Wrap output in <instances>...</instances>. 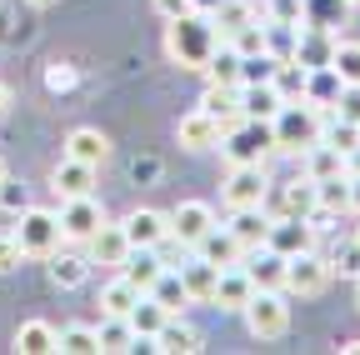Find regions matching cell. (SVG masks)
I'll list each match as a JSON object with an SVG mask.
<instances>
[{
	"instance_id": "3957f363",
	"label": "cell",
	"mask_w": 360,
	"mask_h": 355,
	"mask_svg": "<svg viewBox=\"0 0 360 355\" xmlns=\"http://www.w3.org/2000/svg\"><path fill=\"white\" fill-rule=\"evenodd\" d=\"M276 150V125L270 120H240V125H231L220 136V155L231 160V165H265V155Z\"/></svg>"
},
{
	"instance_id": "5b68a950",
	"label": "cell",
	"mask_w": 360,
	"mask_h": 355,
	"mask_svg": "<svg viewBox=\"0 0 360 355\" xmlns=\"http://www.w3.org/2000/svg\"><path fill=\"white\" fill-rule=\"evenodd\" d=\"M245 325H250V335H260V340H276V335H285V325H290V305L281 300V290H255L250 300H245Z\"/></svg>"
},
{
	"instance_id": "4dcf8cb0",
	"label": "cell",
	"mask_w": 360,
	"mask_h": 355,
	"mask_svg": "<svg viewBox=\"0 0 360 355\" xmlns=\"http://www.w3.org/2000/svg\"><path fill=\"white\" fill-rule=\"evenodd\" d=\"M315 195H321V205H315V210H330V215L350 210V175H330V181H315Z\"/></svg>"
},
{
	"instance_id": "f6af8a7d",
	"label": "cell",
	"mask_w": 360,
	"mask_h": 355,
	"mask_svg": "<svg viewBox=\"0 0 360 355\" xmlns=\"http://www.w3.org/2000/svg\"><path fill=\"white\" fill-rule=\"evenodd\" d=\"M0 205H6V210H15V215H20V210H25V186H15V181H11V175H6V186H0Z\"/></svg>"
},
{
	"instance_id": "277c9868",
	"label": "cell",
	"mask_w": 360,
	"mask_h": 355,
	"mask_svg": "<svg viewBox=\"0 0 360 355\" xmlns=\"http://www.w3.org/2000/svg\"><path fill=\"white\" fill-rule=\"evenodd\" d=\"M11 235L20 240L25 255H56V245L65 240L60 215H56V210H40V205H25V210H20V220H15Z\"/></svg>"
},
{
	"instance_id": "1f68e13d",
	"label": "cell",
	"mask_w": 360,
	"mask_h": 355,
	"mask_svg": "<svg viewBox=\"0 0 360 355\" xmlns=\"http://www.w3.org/2000/svg\"><path fill=\"white\" fill-rule=\"evenodd\" d=\"M85 276H90V260H80V255H56V260H51V280H56L60 290H80Z\"/></svg>"
},
{
	"instance_id": "9f6ffc18",
	"label": "cell",
	"mask_w": 360,
	"mask_h": 355,
	"mask_svg": "<svg viewBox=\"0 0 360 355\" xmlns=\"http://www.w3.org/2000/svg\"><path fill=\"white\" fill-rule=\"evenodd\" d=\"M350 6H355V0H350Z\"/></svg>"
},
{
	"instance_id": "681fc988",
	"label": "cell",
	"mask_w": 360,
	"mask_h": 355,
	"mask_svg": "<svg viewBox=\"0 0 360 355\" xmlns=\"http://www.w3.org/2000/svg\"><path fill=\"white\" fill-rule=\"evenodd\" d=\"M350 210L360 215V175H350Z\"/></svg>"
},
{
	"instance_id": "9c48e42d",
	"label": "cell",
	"mask_w": 360,
	"mask_h": 355,
	"mask_svg": "<svg viewBox=\"0 0 360 355\" xmlns=\"http://www.w3.org/2000/svg\"><path fill=\"white\" fill-rule=\"evenodd\" d=\"M101 226H105V210H101L96 195H70V200L60 205V231H65V240H90Z\"/></svg>"
},
{
	"instance_id": "44dd1931",
	"label": "cell",
	"mask_w": 360,
	"mask_h": 355,
	"mask_svg": "<svg viewBox=\"0 0 360 355\" xmlns=\"http://www.w3.org/2000/svg\"><path fill=\"white\" fill-rule=\"evenodd\" d=\"M150 350H160V355H195V350H200V330L170 316V321L160 325V335L150 340Z\"/></svg>"
},
{
	"instance_id": "e0dca14e",
	"label": "cell",
	"mask_w": 360,
	"mask_h": 355,
	"mask_svg": "<svg viewBox=\"0 0 360 355\" xmlns=\"http://www.w3.org/2000/svg\"><path fill=\"white\" fill-rule=\"evenodd\" d=\"M200 105L225 125V130H231V125H240L245 120V105H240V85H205V96H200Z\"/></svg>"
},
{
	"instance_id": "cb8c5ba5",
	"label": "cell",
	"mask_w": 360,
	"mask_h": 355,
	"mask_svg": "<svg viewBox=\"0 0 360 355\" xmlns=\"http://www.w3.org/2000/svg\"><path fill=\"white\" fill-rule=\"evenodd\" d=\"M240 105L250 120H276L281 115V91H276V80H265V85H240Z\"/></svg>"
},
{
	"instance_id": "2e32d148",
	"label": "cell",
	"mask_w": 360,
	"mask_h": 355,
	"mask_svg": "<svg viewBox=\"0 0 360 355\" xmlns=\"http://www.w3.org/2000/svg\"><path fill=\"white\" fill-rule=\"evenodd\" d=\"M250 295H255V280L245 276V265H225L220 280H215L210 305H220V310H245V300H250Z\"/></svg>"
},
{
	"instance_id": "ac0fdd59",
	"label": "cell",
	"mask_w": 360,
	"mask_h": 355,
	"mask_svg": "<svg viewBox=\"0 0 360 355\" xmlns=\"http://www.w3.org/2000/svg\"><path fill=\"white\" fill-rule=\"evenodd\" d=\"M245 276L255 280V290H281L285 285V255L281 250H270V245H260V255L250 260V250H245Z\"/></svg>"
},
{
	"instance_id": "f35d334b",
	"label": "cell",
	"mask_w": 360,
	"mask_h": 355,
	"mask_svg": "<svg viewBox=\"0 0 360 355\" xmlns=\"http://www.w3.org/2000/svg\"><path fill=\"white\" fill-rule=\"evenodd\" d=\"M60 350H70V355H96V350H101V330H96V325H65V330H60Z\"/></svg>"
},
{
	"instance_id": "d4e9b609",
	"label": "cell",
	"mask_w": 360,
	"mask_h": 355,
	"mask_svg": "<svg viewBox=\"0 0 360 355\" xmlns=\"http://www.w3.org/2000/svg\"><path fill=\"white\" fill-rule=\"evenodd\" d=\"M180 280H186L191 300H205V305H210L215 280H220V265H210L205 255H195V260H186V265H180Z\"/></svg>"
},
{
	"instance_id": "f5cc1de1",
	"label": "cell",
	"mask_w": 360,
	"mask_h": 355,
	"mask_svg": "<svg viewBox=\"0 0 360 355\" xmlns=\"http://www.w3.org/2000/svg\"><path fill=\"white\" fill-rule=\"evenodd\" d=\"M6 175H11V170H6V160H0V186H6Z\"/></svg>"
},
{
	"instance_id": "7c38bea8",
	"label": "cell",
	"mask_w": 360,
	"mask_h": 355,
	"mask_svg": "<svg viewBox=\"0 0 360 355\" xmlns=\"http://www.w3.org/2000/svg\"><path fill=\"white\" fill-rule=\"evenodd\" d=\"M220 136H225V125H220L205 105L175 120V141L186 146V150H210V146H220Z\"/></svg>"
},
{
	"instance_id": "ffe728a7",
	"label": "cell",
	"mask_w": 360,
	"mask_h": 355,
	"mask_svg": "<svg viewBox=\"0 0 360 355\" xmlns=\"http://www.w3.org/2000/svg\"><path fill=\"white\" fill-rule=\"evenodd\" d=\"M65 155H75V160H85V165H105V155H110V141L101 136L96 125H80V130H70L65 136Z\"/></svg>"
},
{
	"instance_id": "52a82bcc",
	"label": "cell",
	"mask_w": 360,
	"mask_h": 355,
	"mask_svg": "<svg viewBox=\"0 0 360 355\" xmlns=\"http://www.w3.org/2000/svg\"><path fill=\"white\" fill-rule=\"evenodd\" d=\"M265 191H270L265 165H231V175H225V186H220V195H225V205H231V210H240V205H265Z\"/></svg>"
},
{
	"instance_id": "4316f807",
	"label": "cell",
	"mask_w": 360,
	"mask_h": 355,
	"mask_svg": "<svg viewBox=\"0 0 360 355\" xmlns=\"http://www.w3.org/2000/svg\"><path fill=\"white\" fill-rule=\"evenodd\" d=\"M165 321H170V310H165L155 295H141V300L130 305V325H135V335H141V340H155Z\"/></svg>"
},
{
	"instance_id": "5bb4252c",
	"label": "cell",
	"mask_w": 360,
	"mask_h": 355,
	"mask_svg": "<svg viewBox=\"0 0 360 355\" xmlns=\"http://www.w3.org/2000/svg\"><path fill=\"white\" fill-rule=\"evenodd\" d=\"M195 255H205L210 265H220V271H225V265H240V260H245V245L236 240V231H231V226H210V231L200 235Z\"/></svg>"
},
{
	"instance_id": "d6a6232c",
	"label": "cell",
	"mask_w": 360,
	"mask_h": 355,
	"mask_svg": "<svg viewBox=\"0 0 360 355\" xmlns=\"http://www.w3.org/2000/svg\"><path fill=\"white\" fill-rule=\"evenodd\" d=\"M135 300H141V290H135L125 276L110 280V285L101 290V310H105V316H130V305H135Z\"/></svg>"
},
{
	"instance_id": "83f0119b",
	"label": "cell",
	"mask_w": 360,
	"mask_h": 355,
	"mask_svg": "<svg viewBox=\"0 0 360 355\" xmlns=\"http://www.w3.org/2000/svg\"><path fill=\"white\" fill-rule=\"evenodd\" d=\"M15 350L20 355H51V350H60V335H56V325H45V321H25L15 330Z\"/></svg>"
},
{
	"instance_id": "c3c4849f",
	"label": "cell",
	"mask_w": 360,
	"mask_h": 355,
	"mask_svg": "<svg viewBox=\"0 0 360 355\" xmlns=\"http://www.w3.org/2000/svg\"><path fill=\"white\" fill-rule=\"evenodd\" d=\"M191 11H200V15H215V11H220V0H191Z\"/></svg>"
},
{
	"instance_id": "8992f818",
	"label": "cell",
	"mask_w": 360,
	"mask_h": 355,
	"mask_svg": "<svg viewBox=\"0 0 360 355\" xmlns=\"http://www.w3.org/2000/svg\"><path fill=\"white\" fill-rule=\"evenodd\" d=\"M330 285V260L326 255H315V250H300L285 260V290L295 295H321Z\"/></svg>"
},
{
	"instance_id": "7bdbcfd3",
	"label": "cell",
	"mask_w": 360,
	"mask_h": 355,
	"mask_svg": "<svg viewBox=\"0 0 360 355\" xmlns=\"http://www.w3.org/2000/svg\"><path fill=\"white\" fill-rule=\"evenodd\" d=\"M20 260H25L20 240H15V235H0V276H11V271H15Z\"/></svg>"
},
{
	"instance_id": "836d02e7",
	"label": "cell",
	"mask_w": 360,
	"mask_h": 355,
	"mask_svg": "<svg viewBox=\"0 0 360 355\" xmlns=\"http://www.w3.org/2000/svg\"><path fill=\"white\" fill-rule=\"evenodd\" d=\"M225 46H231L236 56H260V51H270V46H265V20H245L236 35H225Z\"/></svg>"
},
{
	"instance_id": "f546056e",
	"label": "cell",
	"mask_w": 360,
	"mask_h": 355,
	"mask_svg": "<svg viewBox=\"0 0 360 355\" xmlns=\"http://www.w3.org/2000/svg\"><path fill=\"white\" fill-rule=\"evenodd\" d=\"M150 295L170 310V316H180V310H186L191 305V290H186V280H180V265H175V271H170V265H165V276L150 285Z\"/></svg>"
},
{
	"instance_id": "d590c367",
	"label": "cell",
	"mask_w": 360,
	"mask_h": 355,
	"mask_svg": "<svg viewBox=\"0 0 360 355\" xmlns=\"http://www.w3.org/2000/svg\"><path fill=\"white\" fill-rule=\"evenodd\" d=\"M321 141H326V146H335V150L345 155V150H355V146H360V125H355V120L330 115V120L321 125Z\"/></svg>"
},
{
	"instance_id": "11a10c76",
	"label": "cell",
	"mask_w": 360,
	"mask_h": 355,
	"mask_svg": "<svg viewBox=\"0 0 360 355\" xmlns=\"http://www.w3.org/2000/svg\"><path fill=\"white\" fill-rule=\"evenodd\" d=\"M355 240H360V226H355Z\"/></svg>"
},
{
	"instance_id": "30bf717a",
	"label": "cell",
	"mask_w": 360,
	"mask_h": 355,
	"mask_svg": "<svg viewBox=\"0 0 360 355\" xmlns=\"http://www.w3.org/2000/svg\"><path fill=\"white\" fill-rule=\"evenodd\" d=\"M215 226V210L205 205V200H180L175 210H170V240H180V245H200V235Z\"/></svg>"
},
{
	"instance_id": "603a6c76",
	"label": "cell",
	"mask_w": 360,
	"mask_h": 355,
	"mask_svg": "<svg viewBox=\"0 0 360 355\" xmlns=\"http://www.w3.org/2000/svg\"><path fill=\"white\" fill-rule=\"evenodd\" d=\"M340 91H345V80L335 75V65H321V70H310V80H305V101H310L315 110H335Z\"/></svg>"
},
{
	"instance_id": "ee69618b",
	"label": "cell",
	"mask_w": 360,
	"mask_h": 355,
	"mask_svg": "<svg viewBox=\"0 0 360 355\" xmlns=\"http://www.w3.org/2000/svg\"><path fill=\"white\" fill-rule=\"evenodd\" d=\"M335 115L360 125V85H345V91H340V101H335Z\"/></svg>"
},
{
	"instance_id": "9a60e30c",
	"label": "cell",
	"mask_w": 360,
	"mask_h": 355,
	"mask_svg": "<svg viewBox=\"0 0 360 355\" xmlns=\"http://www.w3.org/2000/svg\"><path fill=\"white\" fill-rule=\"evenodd\" d=\"M90 186H96V165H85V160H75V155H65V160L51 170V191H56L60 200L90 195Z\"/></svg>"
},
{
	"instance_id": "e575fe53",
	"label": "cell",
	"mask_w": 360,
	"mask_h": 355,
	"mask_svg": "<svg viewBox=\"0 0 360 355\" xmlns=\"http://www.w3.org/2000/svg\"><path fill=\"white\" fill-rule=\"evenodd\" d=\"M205 75L215 80V85H240V56L220 40V51L210 56V65H205Z\"/></svg>"
},
{
	"instance_id": "7a4b0ae2",
	"label": "cell",
	"mask_w": 360,
	"mask_h": 355,
	"mask_svg": "<svg viewBox=\"0 0 360 355\" xmlns=\"http://www.w3.org/2000/svg\"><path fill=\"white\" fill-rule=\"evenodd\" d=\"M276 125V150H285V155H305L315 141H321V110H315L310 101H285L281 105V115L270 120Z\"/></svg>"
},
{
	"instance_id": "7402d4cb",
	"label": "cell",
	"mask_w": 360,
	"mask_h": 355,
	"mask_svg": "<svg viewBox=\"0 0 360 355\" xmlns=\"http://www.w3.org/2000/svg\"><path fill=\"white\" fill-rule=\"evenodd\" d=\"M120 276H125L135 290H141V295H150V285L165 276V265L155 260V250H130V255H125V265H120Z\"/></svg>"
},
{
	"instance_id": "816d5d0a",
	"label": "cell",
	"mask_w": 360,
	"mask_h": 355,
	"mask_svg": "<svg viewBox=\"0 0 360 355\" xmlns=\"http://www.w3.org/2000/svg\"><path fill=\"white\" fill-rule=\"evenodd\" d=\"M30 6H40V11H45V6H56V0H30Z\"/></svg>"
},
{
	"instance_id": "d6986e66",
	"label": "cell",
	"mask_w": 360,
	"mask_h": 355,
	"mask_svg": "<svg viewBox=\"0 0 360 355\" xmlns=\"http://www.w3.org/2000/svg\"><path fill=\"white\" fill-rule=\"evenodd\" d=\"M231 231H236V240H240L245 250H260L265 235H270V215H265V205H240V210H231Z\"/></svg>"
},
{
	"instance_id": "ab89813d",
	"label": "cell",
	"mask_w": 360,
	"mask_h": 355,
	"mask_svg": "<svg viewBox=\"0 0 360 355\" xmlns=\"http://www.w3.org/2000/svg\"><path fill=\"white\" fill-rule=\"evenodd\" d=\"M345 15H350V0H310V6H305V20L310 25H326V30L340 25Z\"/></svg>"
},
{
	"instance_id": "74e56055",
	"label": "cell",
	"mask_w": 360,
	"mask_h": 355,
	"mask_svg": "<svg viewBox=\"0 0 360 355\" xmlns=\"http://www.w3.org/2000/svg\"><path fill=\"white\" fill-rule=\"evenodd\" d=\"M335 75L345 85H360V40H335V56H330Z\"/></svg>"
},
{
	"instance_id": "bcb514c9",
	"label": "cell",
	"mask_w": 360,
	"mask_h": 355,
	"mask_svg": "<svg viewBox=\"0 0 360 355\" xmlns=\"http://www.w3.org/2000/svg\"><path fill=\"white\" fill-rule=\"evenodd\" d=\"M155 11H160L165 20H175V15H186V11H191V0H155Z\"/></svg>"
},
{
	"instance_id": "f1b7e54d",
	"label": "cell",
	"mask_w": 360,
	"mask_h": 355,
	"mask_svg": "<svg viewBox=\"0 0 360 355\" xmlns=\"http://www.w3.org/2000/svg\"><path fill=\"white\" fill-rule=\"evenodd\" d=\"M305 175H310V181H330V175H345V155H340L335 146H326V141H315V146L305 150Z\"/></svg>"
},
{
	"instance_id": "ba28073f",
	"label": "cell",
	"mask_w": 360,
	"mask_h": 355,
	"mask_svg": "<svg viewBox=\"0 0 360 355\" xmlns=\"http://www.w3.org/2000/svg\"><path fill=\"white\" fill-rule=\"evenodd\" d=\"M120 226H125V235H130V250H160V245L170 240V215H160V210H150V205L130 210Z\"/></svg>"
},
{
	"instance_id": "b9f144b4",
	"label": "cell",
	"mask_w": 360,
	"mask_h": 355,
	"mask_svg": "<svg viewBox=\"0 0 360 355\" xmlns=\"http://www.w3.org/2000/svg\"><path fill=\"white\" fill-rule=\"evenodd\" d=\"M330 271H340V276L360 280V240H350L345 250H335V260H330Z\"/></svg>"
},
{
	"instance_id": "f907efd6",
	"label": "cell",
	"mask_w": 360,
	"mask_h": 355,
	"mask_svg": "<svg viewBox=\"0 0 360 355\" xmlns=\"http://www.w3.org/2000/svg\"><path fill=\"white\" fill-rule=\"evenodd\" d=\"M11 110V91H6V85H0V115H6Z\"/></svg>"
},
{
	"instance_id": "6da1fadb",
	"label": "cell",
	"mask_w": 360,
	"mask_h": 355,
	"mask_svg": "<svg viewBox=\"0 0 360 355\" xmlns=\"http://www.w3.org/2000/svg\"><path fill=\"white\" fill-rule=\"evenodd\" d=\"M215 51H220V30H215L210 15L186 11V15H175V20L165 25V56H170L180 70H205Z\"/></svg>"
},
{
	"instance_id": "484cf974",
	"label": "cell",
	"mask_w": 360,
	"mask_h": 355,
	"mask_svg": "<svg viewBox=\"0 0 360 355\" xmlns=\"http://www.w3.org/2000/svg\"><path fill=\"white\" fill-rule=\"evenodd\" d=\"M96 330H101V350H105V355H125V350L141 345V335H135L130 316H101Z\"/></svg>"
},
{
	"instance_id": "4fadbf2b",
	"label": "cell",
	"mask_w": 360,
	"mask_h": 355,
	"mask_svg": "<svg viewBox=\"0 0 360 355\" xmlns=\"http://www.w3.org/2000/svg\"><path fill=\"white\" fill-rule=\"evenodd\" d=\"M85 245H90V265H115V271H120L125 255H130V235H125L120 220H105V226L90 235Z\"/></svg>"
},
{
	"instance_id": "8fae6325",
	"label": "cell",
	"mask_w": 360,
	"mask_h": 355,
	"mask_svg": "<svg viewBox=\"0 0 360 355\" xmlns=\"http://www.w3.org/2000/svg\"><path fill=\"white\" fill-rule=\"evenodd\" d=\"M270 250H281L285 260L300 255V250H315V226L305 215H281V220H270V235H265Z\"/></svg>"
},
{
	"instance_id": "db71d44e",
	"label": "cell",
	"mask_w": 360,
	"mask_h": 355,
	"mask_svg": "<svg viewBox=\"0 0 360 355\" xmlns=\"http://www.w3.org/2000/svg\"><path fill=\"white\" fill-rule=\"evenodd\" d=\"M355 305H360V285H355Z\"/></svg>"
},
{
	"instance_id": "60d3db41",
	"label": "cell",
	"mask_w": 360,
	"mask_h": 355,
	"mask_svg": "<svg viewBox=\"0 0 360 355\" xmlns=\"http://www.w3.org/2000/svg\"><path fill=\"white\" fill-rule=\"evenodd\" d=\"M265 20H276V25H305V0H270Z\"/></svg>"
},
{
	"instance_id": "8d00e7d4",
	"label": "cell",
	"mask_w": 360,
	"mask_h": 355,
	"mask_svg": "<svg viewBox=\"0 0 360 355\" xmlns=\"http://www.w3.org/2000/svg\"><path fill=\"white\" fill-rule=\"evenodd\" d=\"M276 65H281V56H270V51L240 56V85H265V80H276Z\"/></svg>"
},
{
	"instance_id": "7dc6e473",
	"label": "cell",
	"mask_w": 360,
	"mask_h": 355,
	"mask_svg": "<svg viewBox=\"0 0 360 355\" xmlns=\"http://www.w3.org/2000/svg\"><path fill=\"white\" fill-rule=\"evenodd\" d=\"M345 175H360V146H355V150H345Z\"/></svg>"
}]
</instances>
